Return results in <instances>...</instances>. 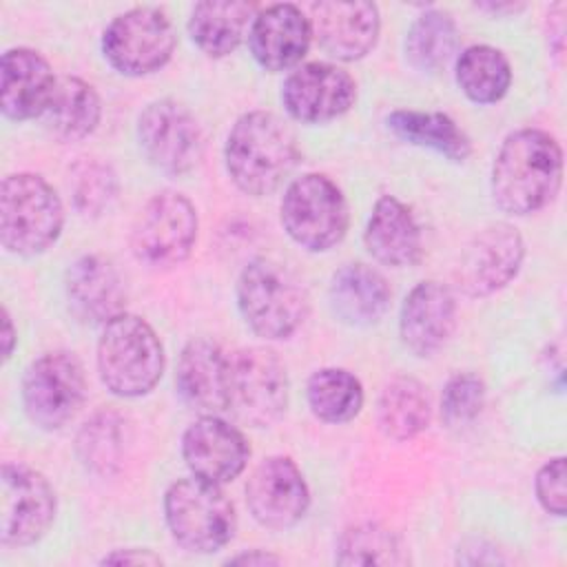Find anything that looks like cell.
I'll list each match as a JSON object with an SVG mask.
<instances>
[{
    "label": "cell",
    "mask_w": 567,
    "mask_h": 567,
    "mask_svg": "<svg viewBox=\"0 0 567 567\" xmlns=\"http://www.w3.org/2000/svg\"><path fill=\"white\" fill-rule=\"evenodd\" d=\"M563 153L540 128H520L505 137L492 166V197L509 215H529L558 193Z\"/></svg>",
    "instance_id": "cell-1"
},
{
    "label": "cell",
    "mask_w": 567,
    "mask_h": 567,
    "mask_svg": "<svg viewBox=\"0 0 567 567\" xmlns=\"http://www.w3.org/2000/svg\"><path fill=\"white\" fill-rule=\"evenodd\" d=\"M224 159L239 190L255 197L268 195L290 175L299 159L295 131L275 113L250 111L233 124Z\"/></svg>",
    "instance_id": "cell-2"
},
{
    "label": "cell",
    "mask_w": 567,
    "mask_h": 567,
    "mask_svg": "<svg viewBox=\"0 0 567 567\" xmlns=\"http://www.w3.org/2000/svg\"><path fill=\"white\" fill-rule=\"evenodd\" d=\"M237 303L250 330L264 339L290 337L308 315L299 277L281 261L252 259L239 275Z\"/></svg>",
    "instance_id": "cell-3"
},
{
    "label": "cell",
    "mask_w": 567,
    "mask_h": 567,
    "mask_svg": "<svg viewBox=\"0 0 567 567\" xmlns=\"http://www.w3.org/2000/svg\"><path fill=\"white\" fill-rule=\"evenodd\" d=\"M64 224L53 186L35 173H13L0 186V241L13 255H40L51 248Z\"/></svg>",
    "instance_id": "cell-4"
},
{
    "label": "cell",
    "mask_w": 567,
    "mask_h": 567,
    "mask_svg": "<svg viewBox=\"0 0 567 567\" xmlns=\"http://www.w3.org/2000/svg\"><path fill=\"white\" fill-rule=\"evenodd\" d=\"M97 370L113 394L142 396L162 377L164 348L144 319L122 312L104 323L97 341Z\"/></svg>",
    "instance_id": "cell-5"
},
{
    "label": "cell",
    "mask_w": 567,
    "mask_h": 567,
    "mask_svg": "<svg viewBox=\"0 0 567 567\" xmlns=\"http://www.w3.org/2000/svg\"><path fill=\"white\" fill-rule=\"evenodd\" d=\"M164 514L173 538L188 551L210 554L235 534V509L217 483L204 478L175 481L164 496Z\"/></svg>",
    "instance_id": "cell-6"
},
{
    "label": "cell",
    "mask_w": 567,
    "mask_h": 567,
    "mask_svg": "<svg viewBox=\"0 0 567 567\" xmlns=\"http://www.w3.org/2000/svg\"><path fill=\"white\" fill-rule=\"evenodd\" d=\"M288 405V374L281 359L261 346L228 354L226 412L250 427L272 425Z\"/></svg>",
    "instance_id": "cell-7"
},
{
    "label": "cell",
    "mask_w": 567,
    "mask_h": 567,
    "mask_svg": "<svg viewBox=\"0 0 567 567\" xmlns=\"http://www.w3.org/2000/svg\"><path fill=\"white\" fill-rule=\"evenodd\" d=\"M279 210L290 239L312 252L332 248L348 230L346 199L337 184L319 173L290 182Z\"/></svg>",
    "instance_id": "cell-8"
},
{
    "label": "cell",
    "mask_w": 567,
    "mask_h": 567,
    "mask_svg": "<svg viewBox=\"0 0 567 567\" xmlns=\"http://www.w3.org/2000/svg\"><path fill=\"white\" fill-rule=\"evenodd\" d=\"M84 392V368L73 352L64 350L38 357L22 379L24 412L42 430L66 425L78 414Z\"/></svg>",
    "instance_id": "cell-9"
},
{
    "label": "cell",
    "mask_w": 567,
    "mask_h": 567,
    "mask_svg": "<svg viewBox=\"0 0 567 567\" xmlns=\"http://www.w3.org/2000/svg\"><path fill=\"white\" fill-rule=\"evenodd\" d=\"M175 49V31L157 7H135L111 20L102 53L124 75H148L162 69Z\"/></svg>",
    "instance_id": "cell-10"
},
{
    "label": "cell",
    "mask_w": 567,
    "mask_h": 567,
    "mask_svg": "<svg viewBox=\"0 0 567 567\" xmlns=\"http://www.w3.org/2000/svg\"><path fill=\"white\" fill-rule=\"evenodd\" d=\"M197 239V210L188 197L175 190L153 195L133 226V252L153 268H171L184 261Z\"/></svg>",
    "instance_id": "cell-11"
},
{
    "label": "cell",
    "mask_w": 567,
    "mask_h": 567,
    "mask_svg": "<svg viewBox=\"0 0 567 567\" xmlns=\"http://www.w3.org/2000/svg\"><path fill=\"white\" fill-rule=\"evenodd\" d=\"M0 496V540L9 547H27L40 540L55 516V492L49 481L20 463H4Z\"/></svg>",
    "instance_id": "cell-12"
},
{
    "label": "cell",
    "mask_w": 567,
    "mask_h": 567,
    "mask_svg": "<svg viewBox=\"0 0 567 567\" xmlns=\"http://www.w3.org/2000/svg\"><path fill=\"white\" fill-rule=\"evenodd\" d=\"M137 137L146 159L166 175H184L202 159L199 124L173 100L151 102L140 113Z\"/></svg>",
    "instance_id": "cell-13"
},
{
    "label": "cell",
    "mask_w": 567,
    "mask_h": 567,
    "mask_svg": "<svg viewBox=\"0 0 567 567\" xmlns=\"http://www.w3.org/2000/svg\"><path fill=\"white\" fill-rule=\"evenodd\" d=\"M357 100L352 75L328 62L297 66L281 89L288 115L303 124H323L343 115Z\"/></svg>",
    "instance_id": "cell-14"
},
{
    "label": "cell",
    "mask_w": 567,
    "mask_h": 567,
    "mask_svg": "<svg viewBox=\"0 0 567 567\" xmlns=\"http://www.w3.org/2000/svg\"><path fill=\"white\" fill-rule=\"evenodd\" d=\"M246 503L259 525L288 529L303 518L310 505V492L295 461L288 456H268L252 470L246 483Z\"/></svg>",
    "instance_id": "cell-15"
},
{
    "label": "cell",
    "mask_w": 567,
    "mask_h": 567,
    "mask_svg": "<svg viewBox=\"0 0 567 567\" xmlns=\"http://www.w3.org/2000/svg\"><path fill=\"white\" fill-rule=\"evenodd\" d=\"M525 244L509 224H492L483 228L465 248L456 281L470 297H487L505 288L518 272Z\"/></svg>",
    "instance_id": "cell-16"
},
{
    "label": "cell",
    "mask_w": 567,
    "mask_h": 567,
    "mask_svg": "<svg viewBox=\"0 0 567 567\" xmlns=\"http://www.w3.org/2000/svg\"><path fill=\"white\" fill-rule=\"evenodd\" d=\"M182 454L193 476L221 485L244 472L250 447L235 425L204 414L184 432Z\"/></svg>",
    "instance_id": "cell-17"
},
{
    "label": "cell",
    "mask_w": 567,
    "mask_h": 567,
    "mask_svg": "<svg viewBox=\"0 0 567 567\" xmlns=\"http://www.w3.org/2000/svg\"><path fill=\"white\" fill-rule=\"evenodd\" d=\"M456 326V299L439 281L416 284L403 306L399 332L403 346L416 357H430L445 346Z\"/></svg>",
    "instance_id": "cell-18"
},
{
    "label": "cell",
    "mask_w": 567,
    "mask_h": 567,
    "mask_svg": "<svg viewBox=\"0 0 567 567\" xmlns=\"http://www.w3.org/2000/svg\"><path fill=\"white\" fill-rule=\"evenodd\" d=\"M312 24L295 4H270L255 13L248 29V44L266 71H286L308 51Z\"/></svg>",
    "instance_id": "cell-19"
},
{
    "label": "cell",
    "mask_w": 567,
    "mask_h": 567,
    "mask_svg": "<svg viewBox=\"0 0 567 567\" xmlns=\"http://www.w3.org/2000/svg\"><path fill=\"white\" fill-rule=\"evenodd\" d=\"M312 31L319 44L337 60L363 58L379 38V9L372 2H317L312 4Z\"/></svg>",
    "instance_id": "cell-20"
},
{
    "label": "cell",
    "mask_w": 567,
    "mask_h": 567,
    "mask_svg": "<svg viewBox=\"0 0 567 567\" xmlns=\"http://www.w3.org/2000/svg\"><path fill=\"white\" fill-rule=\"evenodd\" d=\"M66 299L82 323H109L124 312L126 292L115 266L100 255H84L66 270Z\"/></svg>",
    "instance_id": "cell-21"
},
{
    "label": "cell",
    "mask_w": 567,
    "mask_h": 567,
    "mask_svg": "<svg viewBox=\"0 0 567 567\" xmlns=\"http://www.w3.org/2000/svg\"><path fill=\"white\" fill-rule=\"evenodd\" d=\"M58 78L49 62L33 49H9L0 66V106L9 120L40 117L47 109Z\"/></svg>",
    "instance_id": "cell-22"
},
{
    "label": "cell",
    "mask_w": 567,
    "mask_h": 567,
    "mask_svg": "<svg viewBox=\"0 0 567 567\" xmlns=\"http://www.w3.org/2000/svg\"><path fill=\"white\" fill-rule=\"evenodd\" d=\"M228 354L210 339H193L179 354L175 383L182 399L206 412H226Z\"/></svg>",
    "instance_id": "cell-23"
},
{
    "label": "cell",
    "mask_w": 567,
    "mask_h": 567,
    "mask_svg": "<svg viewBox=\"0 0 567 567\" xmlns=\"http://www.w3.org/2000/svg\"><path fill=\"white\" fill-rule=\"evenodd\" d=\"M363 241L368 252L392 268L412 266L421 259V230L410 208L392 195L377 199Z\"/></svg>",
    "instance_id": "cell-24"
},
{
    "label": "cell",
    "mask_w": 567,
    "mask_h": 567,
    "mask_svg": "<svg viewBox=\"0 0 567 567\" xmlns=\"http://www.w3.org/2000/svg\"><path fill=\"white\" fill-rule=\"evenodd\" d=\"M328 299L334 317L348 326L377 323L390 306V286L365 264H346L332 275Z\"/></svg>",
    "instance_id": "cell-25"
},
{
    "label": "cell",
    "mask_w": 567,
    "mask_h": 567,
    "mask_svg": "<svg viewBox=\"0 0 567 567\" xmlns=\"http://www.w3.org/2000/svg\"><path fill=\"white\" fill-rule=\"evenodd\" d=\"M100 115L102 106L95 89L80 78L62 75L40 117L55 140L78 142L97 128Z\"/></svg>",
    "instance_id": "cell-26"
},
{
    "label": "cell",
    "mask_w": 567,
    "mask_h": 567,
    "mask_svg": "<svg viewBox=\"0 0 567 567\" xmlns=\"http://www.w3.org/2000/svg\"><path fill=\"white\" fill-rule=\"evenodd\" d=\"M252 18V2L206 0L193 7L188 18V33L206 55L221 58L239 47Z\"/></svg>",
    "instance_id": "cell-27"
},
{
    "label": "cell",
    "mask_w": 567,
    "mask_h": 567,
    "mask_svg": "<svg viewBox=\"0 0 567 567\" xmlns=\"http://www.w3.org/2000/svg\"><path fill=\"white\" fill-rule=\"evenodd\" d=\"M430 412L425 385L412 377H396L381 390L377 423L388 439L408 441L427 427Z\"/></svg>",
    "instance_id": "cell-28"
},
{
    "label": "cell",
    "mask_w": 567,
    "mask_h": 567,
    "mask_svg": "<svg viewBox=\"0 0 567 567\" xmlns=\"http://www.w3.org/2000/svg\"><path fill=\"white\" fill-rule=\"evenodd\" d=\"M385 124L403 142L432 148L452 162L467 159L472 151L467 135L456 126L452 117L443 113H427V111L423 113V111L401 109L390 113Z\"/></svg>",
    "instance_id": "cell-29"
},
{
    "label": "cell",
    "mask_w": 567,
    "mask_h": 567,
    "mask_svg": "<svg viewBox=\"0 0 567 567\" xmlns=\"http://www.w3.org/2000/svg\"><path fill=\"white\" fill-rule=\"evenodd\" d=\"M456 82L472 102L494 104L507 93L512 69L503 51L489 44H474L458 55Z\"/></svg>",
    "instance_id": "cell-30"
},
{
    "label": "cell",
    "mask_w": 567,
    "mask_h": 567,
    "mask_svg": "<svg viewBox=\"0 0 567 567\" xmlns=\"http://www.w3.org/2000/svg\"><path fill=\"white\" fill-rule=\"evenodd\" d=\"M306 394L312 414L326 423H346L354 419L363 405L359 379L341 368L317 370L308 379Z\"/></svg>",
    "instance_id": "cell-31"
},
{
    "label": "cell",
    "mask_w": 567,
    "mask_h": 567,
    "mask_svg": "<svg viewBox=\"0 0 567 567\" xmlns=\"http://www.w3.org/2000/svg\"><path fill=\"white\" fill-rule=\"evenodd\" d=\"M456 47V24L450 13L430 9L421 13L405 38V55L419 71L441 69Z\"/></svg>",
    "instance_id": "cell-32"
},
{
    "label": "cell",
    "mask_w": 567,
    "mask_h": 567,
    "mask_svg": "<svg viewBox=\"0 0 567 567\" xmlns=\"http://www.w3.org/2000/svg\"><path fill=\"white\" fill-rule=\"evenodd\" d=\"M122 421L113 412H97L78 432V456L86 470L109 476L117 470L122 456Z\"/></svg>",
    "instance_id": "cell-33"
},
{
    "label": "cell",
    "mask_w": 567,
    "mask_h": 567,
    "mask_svg": "<svg viewBox=\"0 0 567 567\" xmlns=\"http://www.w3.org/2000/svg\"><path fill=\"white\" fill-rule=\"evenodd\" d=\"M334 560L339 565H399L405 558L390 529L377 523H361L341 534Z\"/></svg>",
    "instance_id": "cell-34"
},
{
    "label": "cell",
    "mask_w": 567,
    "mask_h": 567,
    "mask_svg": "<svg viewBox=\"0 0 567 567\" xmlns=\"http://www.w3.org/2000/svg\"><path fill=\"white\" fill-rule=\"evenodd\" d=\"M117 195V177L97 159H82L71 171V197L84 217L102 215Z\"/></svg>",
    "instance_id": "cell-35"
},
{
    "label": "cell",
    "mask_w": 567,
    "mask_h": 567,
    "mask_svg": "<svg viewBox=\"0 0 567 567\" xmlns=\"http://www.w3.org/2000/svg\"><path fill=\"white\" fill-rule=\"evenodd\" d=\"M483 403H485V383L472 372L454 374L445 383L443 396H441L443 421L450 427L467 425L481 414Z\"/></svg>",
    "instance_id": "cell-36"
},
{
    "label": "cell",
    "mask_w": 567,
    "mask_h": 567,
    "mask_svg": "<svg viewBox=\"0 0 567 567\" xmlns=\"http://www.w3.org/2000/svg\"><path fill=\"white\" fill-rule=\"evenodd\" d=\"M536 498L545 512L554 516H565V458L556 456L547 461L536 474Z\"/></svg>",
    "instance_id": "cell-37"
},
{
    "label": "cell",
    "mask_w": 567,
    "mask_h": 567,
    "mask_svg": "<svg viewBox=\"0 0 567 567\" xmlns=\"http://www.w3.org/2000/svg\"><path fill=\"white\" fill-rule=\"evenodd\" d=\"M102 563H115V565H157L162 563L159 556L151 554L148 549H124V551H113L104 556Z\"/></svg>",
    "instance_id": "cell-38"
},
{
    "label": "cell",
    "mask_w": 567,
    "mask_h": 567,
    "mask_svg": "<svg viewBox=\"0 0 567 567\" xmlns=\"http://www.w3.org/2000/svg\"><path fill=\"white\" fill-rule=\"evenodd\" d=\"M0 339H2V359L7 361L13 352V346H16V330H13V321L9 317L7 310H2V332H0Z\"/></svg>",
    "instance_id": "cell-39"
},
{
    "label": "cell",
    "mask_w": 567,
    "mask_h": 567,
    "mask_svg": "<svg viewBox=\"0 0 567 567\" xmlns=\"http://www.w3.org/2000/svg\"><path fill=\"white\" fill-rule=\"evenodd\" d=\"M228 563H241V565H270V563H279L277 556L272 554H264V551H250V554H241L230 558Z\"/></svg>",
    "instance_id": "cell-40"
},
{
    "label": "cell",
    "mask_w": 567,
    "mask_h": 567,
    "mask_svg": "<svg viewBox=\"0 0 567 567\" xmlns=\"http://www.w3.org/2000/svg\"><path fill=\"white\" fill-rule=\"evenodd\" d=\"M478 9L483 11H492V13H501V11H520L523 4H512V2H505V4H494V2H487V4H476Z\"/></svg>",
    "instance_id": "cell-41"
}]
</instances>
